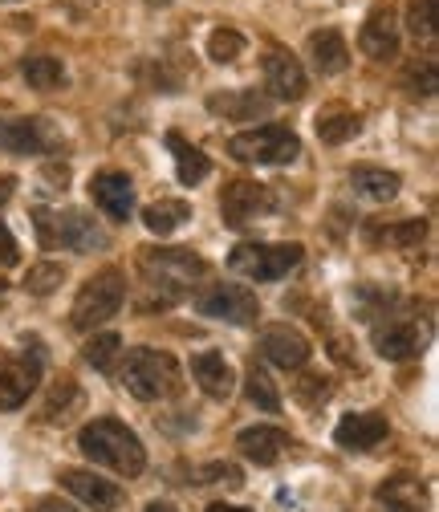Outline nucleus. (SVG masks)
Segmentation results:
<instances>
[{
  "label": "nucleus",
  "instance_id": "obj_1",
  "mask_svg": "<svg viewBox=\"0 0 439 512\" xmlns=\"http://www.w3.org/2000/svg\"><path fill=\"white\" fill-rule=\"evenodd\" d=\"M78 447H82L86 460H94V464H102V468H110V472H118V476H127V480L147 468V447H143V439H139L127 423H122V419H110V415L86 423V427L78 431Z\"/></svg>",
  "mask_w": 439,
  "mask_h": 512
},
{
  "label": "nucleus",
  "instance_id": "obj_2",
  "mask_svg": "<svg viewBox=\"0 0 439 512\" xmlns=\"http://www.w3.org/2000/svg\"><path fill=\"white\" fill-rule=\"evenodd\" d=\"M139 269H143L147 285L159 293V305H171V301L187 297L192 285L208 273L204 256H196L192 248H143Z\"/></svg>",
  "mask_w": 439,
  "mask_h": 512
},
{
  "label": "nucleus",
  "instance_id": "obj_3",
  "mask_svg": "<svg viewBox=\"0 0 439 512\" xmlns=\"http://www.w3.org/2000/svg\"><path fill=\"white\" fill-rule=\"evenodd\" d=\"M122 387H127L139 403H159V399L179 395L183 374H179V362L171 354L139 346L127 354V366H122Z\"/></svg>",
  "mask_w": 439,
  "mask_h": 512
},
{
  "label": "nucleus",
  "instance_id": "obj_4",
  "mask_svg": "<svg viewBox=\"0 0 439 512\" xmlns=\"http://www.w3.org/2000/svg\"><path fill=\"white\" fill-rule=\"evenodd\" d=\"M33 224H37V236L45 248H70V252H102L110 244V236L98 228L94 216H86L82 208H66V212H49V208H37L33 212Z\"/></svg>",
  "mask_w": 439,
  "mask_h": 512
},
{
  "label": "nucleus",
  "instance_id": "obj_5",
  "mask_svg": "<svg viewBox=\"0 0 439 512\" xmlns=\"http://www.w3.org/2000/svg\"><path fill=\"white\" fill-rule=\"evenodd\" d=\"M301 244H269V240H248L236 244L228 256V269L244 281H281L301 265Z\"/></svg>",
  "mask_w": 439,
  "mask_h": 512
},
{
  "label": "nucleus",
  "instance_id": "obj_6",
  "mask_svg": "<svg viewBox=\"0 0 439 512\" xmlns=\"http://www.w3.org/2000/svg\"><path fill=\"white\" fill-rule=\"evenodd\" d=\"M122 301H127V277L118 269H102L78 289L70 322H74V330H98L102 322H110V317L122 309Z\"/></svg>",
  "mask_w": 439,
  "mask_h": 512
},
{
  "label": "nucleus",
  "instance_id": "obj_7",
  "mask_svg": "<svg viewBox=\"0 0 439 512\" xmlns=\"http://www.w3.org/2000/svg\"><path fill=\"white\" fill-rule=\"evenodd\" d=\"M228 155L240 159V163H269V167H281V163H293L301 155V139L281 122H269V126H257V131H240L228 139Z\"/></svg>",
  "mask_w": 439,
  "mask_h": 512
},
{
  "label": "nucleus",
  "instance_id": "obj_8",
  "mask_svg": "<svg viewBox=\"0 0 439 512\" xmlns=\"http://www.w3.org/2000/svg\"><path fill=\"white\" fill-rule=\"evenodd\" d=\"M273 212V191L265 183H253V179H232L224 191H220V220L228 228H248L257 224L261 216Z\"/></svg>",
  "mask_w": 439,
  "mask_h": 512
},
{
  "label": "nucleus",
  "instance_id": "obj_9",
  "mask_svg": "<svg viewBox=\"0 0 439 512\" xmlns=\"http://www.w3.org/2000/svg\"><path fill=\"white\" fill-rule=\"evenodd\" d=\"M196 309L200 317H216V322H228V326H253L261 317L257 293L244 285H216L196 297Z\"/></svg>",
  "mask_w": 439,
  "mask_h": 512
},
{
  "label": "nucleus",
  "instance_id": "obj_10",
  "mask_svg": "<svg viewBox=\"0 0 439 512\" xmlns=\"http://www.w3.org/2000/svg\"><path fill=\"white\" fill-rule=\"evenodd\" d=\"M41 382V358L37 354H13L0 350V411H17Z\"/></svg>",
  "mask_w": 439,
  "mask_h": 512
},
{
  "label": "nucleus",
  "instance_id": "obj_11",
  "mask_svg": "<svg viewBox=\"0 0 439 512\" xmlns=\"http://www.w3.org/2000/svg\"><path fill=\"white\" fill-rule=\"evenodd\" d=\"M358 49L370 61H395L399 57V13H395L391 0H379V5L366 13V21L358 29Z\"/></svg>",
  "mask_w": 439,
  "mask_h": 512
},
{
  "label": "nucleus",
  "instance_id": "obj_12",
  "mask_svg": "<svg viewBox=\"0 0 439 512\" xmlns=\"http://www.w3.org/2000/svg\"><path fill=\"white\" fill-rule=\"evenodd\" d=\"M57 147V135L45 118H0V151L9 155H45Z\"/></svg>",
  "mask_w": 439,
  "mask_h": 512
},
{
  "label": "nucleus",
  "instance_id": "obj_13",
  "mask_svg": "<svg viewBox=\"0 0 439 512\" xmlns=\"http://www.w3.org/2000/svg\"><path fill=\"white\" fill-rule=\"evenodd\" d=\"M61 488H66L70 496H78L86 508L94 512H114L122 508V488L114 480H102L98 472H86V468H61Z\"/></svg>",
  "mask_w": 439,
  "mask_h": 512
},
{
  "label": "nucleus",
  "instance_id": "obj_14",
  "mask_svg": "<svg viewBox=\"0 0 439 512\" xmlns=\"http://www.w3.org/2000/svg\"><path fill=\"white\" fill-rule=\"evenodd\" d=\"M265 90H269V98H277V102H301V98H305L309 78H305L301 61H297L293 53L273 49V53L265 57Z\"/></svg>",
  "mask_w": 439,
  "mask_h": 512
},
{
  "label": "nucleus",
  "instance_id": "obj_15",
  "mask_svg": "<svg viewBox=\"0 0 439 512\" xmlns=\"http://www.w3.org/2000/svg\"><path fill=\"white\" fill-rule=\"evenodd\" d=\"M90 196L110 220H131L135 212V183L127 171H98L90 179Z\"/></svg>",
  "mask_w": 439,
  "mask_h": 512
},
{
  "label": "nucleus",
  "instance_id": "obj_16",
  "mask_svg": "<svg viewBox=\"0 0 439 512\" xmlns=\"http://www.w3.org/2000/svg\"><path fill=\"white\" fill-rule=\"evenodd\" d=\"M427 346V334L407 322V317H391L387 326H374V350H379L387 362H407V358H419Z\"/></svg>",
  "mask_w": 439,
  "mask_h": 512
},
{
  "label": "nucleus",
  "instance_id": "obj_17",
  "mask_svg": "<svg viewBox=\"0 0 439 512\" xmlns=\"http://www.w3.org/2000/svg\"><path fill=\"white\" fill-rule=\"evenodd\" d=\"M387 419L379 411H354V415H342V423L334 427V443L342 452H370L387 439Z\"/></svg>",
  "mask_w": 439,
  "mask_h": 512
},
{
  "label": "nucleus",
  "instance_id": "obj_18",
  "mask_svg": "<svg viewBox=\"0 0 439 512\" xmlns=\"http://www.w3.org/2000/svg\"><path fill=\"white\" fill-rule=\"evenodd\" d=\"M257 350L265 354V362H273V366H281V370H301L305 362H309V342H305V334H297L293 326H269L265 334H261V342H257Z\"/></svg>",
  "mask_w": 439,
  "mask_h": 512
},
{
  "label": "nucleus",
  "instance_id": "obj_19",
  "mask_svg": "<svg viewBox=\"0 0 439 512\" xmlns=\"http://www.w3.org/2000/svg\"><path fill=\"white\" fill-rule=\"evenodd\" d=\"M236 447H240V456L244 460H253L257 468H269L285 456V447H289V435L281 427H269V423H257V427H244L236 435Z\"/></svg>",
  "mask_w": 439,
  "mask_h": 512
},
{
  "label": "nucleus",
  "instance_id": "obj_20",
  "mask_svg": "<svg viewBox=\"0 0 439 512\" xmlns=\"http://www.w3.org/2000/svg\"><path fill=\"white\" fill-rule=\"evenodd\" d=\"M374 504H379V512H427V484L419 476L399 472L379 484Z\"/></svg>",
  "mask_w": 439,
  "mask_h": 512
},
{
  "label": "nucleus",
  "instance_id": "obj_21",
  "mask_svg": "<svg viewBox=\"0 0 439 512\" xmlns=\"http://www.w3.org/2000/svg\"><path fill=\"white\" fill-rule=\"evenodd\" d=\"M192 378L200 382V391L208 395V399H232V391H236V370L224 362V354H216V350H204V354H196L192 358Z\"/></svg>",
  "mask_w": 439,
  "mask_h": 512
},
{
  "label": "nucleus",
  "instance_id": "obj_22",
  "mask_svg": "<svg viewBox=\"0 0 439 512\" xmlns=\"http://www.w3.org/2000/svg\"><path fill=\"white\" fill-rule=\"evenodd\" d=\"M208 110L228 118V122H253V118H265L273 110V98H265L257 90H220L208 98Z\"/></svg>",
  "mask_w": 439,
  "mask_h": 512
},
{
  "label": "nucleus",
  "instance_id": "obj_23",
  "mask_svg": "<svg viewBox=\"0 0 439 512\" xmlns=\"http://www.w3.org/2000/svg\"><path fill=\"white\" fill-rule=\"evenodd\" d=\"M309 61H313V70H318L322 78H334L350 66V45L338 29H318V33H309Z\"/></svg>",
  "mask_w": 439,
  "mask_h": 512
},
{
  "label": "nucleus",
  "instance_id": "obj_24",
  "mask_svg": "<svg viewBox=\"0 0 439 512\" xmlns=\"http://www.w3.org/2000/svg\"><path fill=\"white\" fill-rule=\"evenodd\" d=\"M399 171H387V167H354L350 171V187L358 191L362 200L370 204H387L399 196Z\"/></svg>",
  "mask_w": 439,
  "mask_h": 512
},
{
  "label": "nucleus",
  "instance_id": "obj_25",
  "mask_svg": "<svg viewBox=\"0 0 439 512\" xmlns=\"http://www.w3.org/2000/svg\"><path fill=\"white\" fill-rule=\"evenodd\" d=\"M167 151H171V159H175V179H179L183 187H196L200 179H208V171H212L208 155H204L200 147L187 143L179 131L167 135Z\"/></svg>",
  "mask_w": 439,
  "mask_h": 512
},
{
  "label": "nucleus",
  "instance_id": "obj_26",
  "mask_svg": "<svg viewBox=\"0 0 439 512\" xmlns=\"http://www.w3.org/2000/svg\"><path fill=\"white\" fill-rule=\"evenodd\" d=\"M187 220H192V204L187 200H155V204H147L143 208V228L151 232V236H175Z\"/></svg>",
  "mask_w": 439,
  "mask_h": 512
},
{
  "label": "nucleus",
  "instance_id": "obj_27",
  "mask_svg": "<svg viewBox=\"0 0 439 512\" xmlns=\"http://www.w3.org/2000/svg\"><path fill=\"white\" fill-rule=\"evenodd\" d=\"M358 131H362V118H358L350 106H326V110L318 114V139H322L326 147H342V143H350Z\"/></svg>",
  "mask_w": 439,
  "mask_h": 512
},
{
  "label": "nucleus",
  "instance_id": "obj_28",
  "mask_svg": "<svg viewBox=\"0 0 439 512\" xmlns=\"http://www.w3.org/2000/svg\"><path fill=\"white\" fill-rule=\"evenodd\" d=\"M21 74H25V82L33 86V90H41V94H49V90H61L66 86V66H61L57 57H49V53H37V57H25L21 61Z\"/></svg>",
  "mask_w": 439,
  "mask_h": 512
},
{
  "label": "nucleus",
  "instance_id": "obj_29",
  "mask_svg": "<svg viewBox=\"0 0 439 512\" xmlns=\"http://www.w3.org/2000/svg\"><path fill=\"white\" fill-rule=\"evenodd\" d=\"M244 395H248V403L261 407V411H269V415L281 411V391H277V382H273L269 370L257 366V362L248 366V374H244Z\"/></svg>",
  "mask_w": 439,
  "mask_h": 512
},
{
  "label": "nucleus",
  "instance_id": "obj_30",
  "mask_svg": "<svg viewBox=\"0 0 439 512\" xmlns=\"http://www.w3.org/2000/svg\"><path fill=\"white\" fill-rule=\"evenodd\" d=\"M118 354H122V338L118 334H94L86 346H82V358L94 366V370H114V362H118Z\"/></svg>",
  "mask_w": 439,
  "mask_h": 512
},
{
  "label": "nucleus",
  "instance_id": "obj_31",
  "mask_svg": "<svg viewBox=\"0 0 439 512\" xmlns=\"http://www.w3.org/2000/svg\"><path fill=\"white\" fill-rule=\"evenodd\" d=\"M61 281H66V265H57V261H41V265H33V269L25 273V289H29L33 297H49Z\"/></svg>",
  "mask_w": 439,
  "mask_h": 512
},
{
  "label": "nucleus",
  "instance_id": "obj_32",
  "mask_svg": "<svg viewBox=\"0 0 439 512\" xmlns=\"http://www.w3.org/2000/svg\"><path fill=\"white\" fill-rule=\"evenodd\" d=\"M244 45H248L244 33H236V29L224 25V29H216V33L208 37V57L216 61V66H228V61H236V57L244 53Z\"/></svg>",
  "mask_w": 439,
  "mask_h": 512
},
{
  "label": "nucleus",
  "instance_id": "obj_33",
  "mask_svg": "<svg viewBox=\"0 0 439 512\" xmlns=\"http://www.w3.org/2000/svg\"><path fill=\"white\" fill-rule=\"evenodd\" d=\"M407 29L415 41H435V0H411L407 5Z\"/></svg>",
  "mask_w": 439,
  "mask_h": 512
},
{
  "label": "nucleus",
  "instance_id": "obj_34",
  "mask_svg": "<svg viewBox=\"0 0 439 512\" xmlns=\"http://www.w3.org/2000/svg\"><path fill=\"white\" fill-rule=\"evenodd\" d=\"M423 236H427V224L423 220H403V224H391L383 232H374V240H383L391 248H415Z\"/></svg>",
  "mask_w": 439,
  "mask_h": 512
},
{
  "label": "nucleus",
  "instance_id": "obj_35",
  "mask_svg": "<svg viewBox=\"0 0 439 512\" xmlns=\"http://www.w3.org/2000/svg\"><path fill=\"white\" fill-rule=\"evenodd\" d=\"M297 399L305 403V407H318V403H326L330 395H334V387H330V378H322V374H305L301 382H297Z\"/></svg>",
  "mask_w": 439,
  "mask_h": 512
},
{
  "label": "nucleus",
  "instance_id": "obj_36",
  "mask_svg": "<svg viewBox=\"0 0 439 512\" xmlns=\"http://www.w3.org/2000/svg\"><path fill=\"white\" fill-rule=\"evenodd\" d=\"M70 403H78V387H74V378H61L57 387L49 391V403H45V419L53 423L57 407H61V419H66V407H70Z\"/></svg>",
  "mask_w": 439,
  "mask_h": 512
},
{
  "label": "nucleus",
  "instance_id": "obj_37",
  "mask_svg": "<svg viewBox=\"0 0 439 512\" xmlns=\"http://www.w3.org/2000/svg\"><path fill=\"white\" fill-rule=\"evenodd\" d=\"M407 86H411V94H423V98L435 94V61H431V57L423 61V70H419V66L407 70Z\"/></svg>",
  "mask_w": 439,
  "mask_h": 512
},
{
  "label": "nucleus",
  "instance_id": "obj_38",
  "mask_svg": "<svg viewBox=\"0 0 439 512\" xmlns=\"http://www.w3.org/2000/svg\"><path fill=\"white\" fill-rule=\"evenodd\" d=\"M21 261V248H17V236L9 232V224L0 220V269H13Z\"/></svg>",
  "mask_w": 439,
  "mask_h": 512
},
{
  "label": "nucleus",
  "instance_id": "obj_39",
  "mask_svg": "<svg viewBox=\"0 0 439 512\" xmlns=\"http://www.w3.org/2000/svg\"><path fill=\"white\" fill-rule=\"evenodd\" d=\"M216 480L240 484V468H232V464H208V468H200V480L196 484H216Z\"/></svg>",
  "mask_w": 439,
  "mask_h": 512
},
{
  "label": "nucleus",
  "instance_id": "obj_40",
  "mask_svg": "<svg viewBox=\"0 0 439 512\" xmlns=\"http://www.w3.org/2000/svg\"><path fill=\"white\" fill-rule=\"evenodd\" d=\"M33 512H74V508L66 500H57V496H45V500L33 504Z\"/></svg>",
  "mask_w": 439,
  "mask_h": 512
},
{
  "label": "nucleus",
  "instance_id": "obj_41",
  "mask_svg": "<svg viewBox=\"0 0 439 512\" xmlns=\"http://www.w3.org/2000/svg\"><path fill=\"white\" fill-rule=\"evenodd\" d=\"M13 187H17L13 175H0V204H9V200H13Z\"/></svg>",
  "mask_w": 439,
  "mask_h": 512
},
{
  "label": "nucleus",
  "instance_id": "obj_42",
  "mask_svg": "<svg viewBox=\"0 0 439 512\" xmlns=\"http://www.w3.org/2000/svg\"><path fill=\"white\" fill-rule=\"evenodd\" d=\"M147 512H179V508H175V504H167V500H151V504H147Z\"/></svg>",
  "mask_w": 439,
  "mask_h": 512
},
{
  "label": "nucleus",
  "instance_id": "obj_43",
  "mask_svg": "<svg viewBox=\"0 0 439 512\" xmlns=\"http://www.w3.org/2000/svg\"><path fill=\"white\" fill-rule=\"evenodd\" d=\"M208 512H248V508H240V504H208Z\"/></svg>",
  "mask_w": 439,
  "mask_h": 512
},
{
  "label": "nucleus",
  "instance_id": "obj_44",
  "mask_svg": "<svg viewBox=\"0 0 439 512\" xmlns=\"http://www.w3.org/2000/svg\"><path fill=\"white\" fill-rule=\"evenodd\" d=\"M0 5H13V0H0Z\"/></svg>",
  "mask_w": 439,
  "mask_h": 512
}]
</instances>
